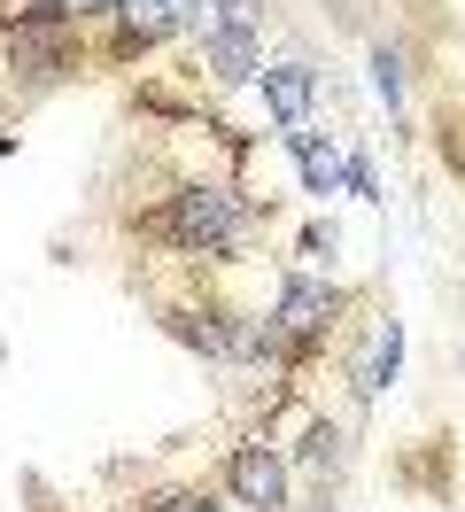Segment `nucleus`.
I'll return each instance as SVG.
<instances>
[{
  "label": "nucleus",
  "instance_id": "nucleus-1",
  "mask_svg": "<svg viewBox=\"0 0 465 512\" xmlns=\"http://www.w3.org/2000/svg\"><path fill=\"white\" fill-rule=\"evenodd\" d=\"M248 225V210L233 202V194L217 187H186L179 202H171V218H163V233L179 241V249H202V256H225L233 249V233Z\"/></svg>",
  "mask_w": 465,
  "mask_h": 512
},
{
  "label": "nucleus",
  "instance_id": "nucleus-5",
  "mask_svg": "<svg viewBox=\"0 0 465 512\" xmlns=\"http://www.w3.org/2000/svg\"><path fill=\"white\" fill-rule=\"evenodd\" d=\"M62 16L55 8H47V16H24V24H16V39H8V63L16 70H55L62 63Z\"/></svg>",
  "mask_w": 465,
  "mask_h": 512
},
{
  "label": "nucleus",
  "instance_id": "nucleus-2",
  "mask_svg": "<svg viewBox=\"0 0 465 512\" xmlns=\"http://www.w3.org/2000/svg\"><path fill=\"white\" fill-rule=\"evenodd\" d=\"M334 311H341V295L326 288V280H287V288H279L272 326H279V342H310V334L334 326Z\"/></svg>",
  "mask_w": 465,
  "mask_h": 512
},
{
  "label": "nucleus",
  "instance_id": "nucleus-4",
  "mask_svg": "<svg viewBox=\"0 0 465 512\" xmlns=\"http://www.w3.org/2000/svg\"><path fill=\"white\" fill-rule=\"evenodd\" d=\"M256 86H264V101H272V117H279L287 132L310 117V94H318V78H310L303 63H272L264 78H256Z\"/></svg>",
  "mask_w": 465,
  "mask_h": 512
},
{
  "label": "nucleus",
  "instance_id": "nucleus-8",
  "mask_svg": "<svg viewBox=\"0 0 465 512\" xmlns=\"http://www.w3.org/2000/svg\"><path fill=\"white\" fill-rule=\"evenodd\" d=\"M117 8H124V24H132L140 39H155V32L179 24V0H117Z\"/></svg>",
  "mask_w": 465,
  "mask_h": 512
},
{
  "label": "nucleus",
  "instance_id": "nucleus-11",
  "mask_svg": "<svg viewBox=\"0 0 465 512\" xmlns=\"http://www.w3.org/2000/svg\"><path fill=\"white\" fill-rule=\"evenodd\" d=\"M163 512H217V505H202V497H171Z\"/></svg>",
  "mask_w": 465,
  "mask_h": 512
},
{
  "label": "nucleus",
  "instance_id": "nucleus-10",
  "mask_svg": "<svg viewBox=\"0 0 465 512\" xmlns=\"http://www.w3.org/2000/svg\"><path fill=\"white\" fill-rule=\"evenodd\" d=\"M372 86H380V101H388V109L403 101V70H396V55H372Z\"/></svg>",
  "mask_w": 465,
  "mask_h": 512
},
{
  "label": "nucleus",
  "instance_id": "nucleus-6",
  "mask_svg": "<svg viewBox=\"0 0 465 512\" xmlns=\"http://www.w3.org/2000/svg\"><path fill=\"white\" fill-rule=\"evenodd\" d=\"M396 357H403V326L388 319L380 334H372V350L357 357V388H365V396H380V388L396 381Z\"/></svg>",
  "mask_w": 465,
  "mask_h": 512
},
{
  "label": "nucleus",
  "instance_id": "nucleus-9",
  "mask_svg": "<svg viewBox=\"0 0 465 512\" xmlns=\"http://www.w3.org/2000/svg\"><path fill=\"white\" fill-rule=\"evenodd\" d=\"M295 156H303V179H310V187H318V194H326V187H334V179H341V163L326 156L318 140H303V132H295Z\"/></svg>",
  "mask_w": 465,
  "mask_h": 512
},
{
  "label": "nucleus",
  "instance_id": "nucleus-3",
  "mask_svg": "<svg viewBox=\"0 0 465 512\" xmlns=\"http://www.w3.org/2000/svg\"><path fill=\"white\" fill-rule=\"evenodd\" d=\"M225 481H233V497H241V505H256V512H279V505H287V466H279V458H272L264 443L233 450Z\"/></svg>",
  "mask_w": 465,
  "mask_h": 512
},
{
  "label": "nucleus",
  "instance_id": "nucleus-7",
  "mask_svg": "<svg viewBox=\"0 0 465 512\" xmlns=\"http://www.w3.org/2000/svg\"><path fill=\"white\" fill-rule=\"evenodd\" d=\"M217 78H264V70H256V47H248V32H217Z\"/></svg>",
  "mask_w": 465,
  "mask_h": 512
}]
</instances>
